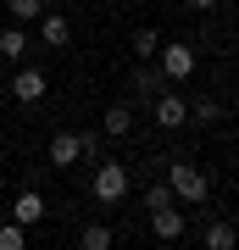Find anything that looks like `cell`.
<instances>
[{"label":"cell","instance_id":"cell-1","mask_svg":"<svg viewBox=\"0 0 239 250\" xmlns=\"http://www.w3.org/2000/svg\"><path fill=\"white\" fill-rule=\"evenodd\" d=\"M167 189H173V200H184V206H200L206 195H212V184H206V172L195 167V161H173L167 167Z\"/></svg>","mask_w":239,"mask_h":250},{"label":"cell","instance_id":"cell-2","mask_svg":"<svg viewBox=\"0 0 239 250\" xmlns=\"http://www.w3.org/2000/svg\"><path fill=\"white\" fill-rule=\"evenodd\" d=\"M89 195H95L100 206H117L128 195V167H123V161H100V167L89 172Z\"/></svg>","mask_w":239,"mask_h":250},{"label":"cell","instance_id":"cell-3","mask_svg":"<svg viewBox=\"0 0 239 250\" xmlns=\"http://www.w3.org/2000/svg\"><path fill=\"white\" fill-rule=\"evenodd\" d=\"M156 67H161V78H167V83H184L189 72H195V45H184V39L161 45V50H156Z\"/></svg>","mask_w":239,"mask_h":250},{"label":"cell","instance_id":"cell-4","mask_svg":"<svg viewBox=\"0 0 239 250\" xmlns=\"http://www.w3.org/2000/svg\"><path fill=\"white\" fill-rule=\"evenodd\" d=\"M6 217H11L17 228H39V223H44V195H39V189H22V195L6 206Z\"/></svg>","mask_w":239,"mask_h":250},{"label":"cell","instance_id":"cell-5","mask_svg":"<svg viewBox=\"0 0 239 250\" xmlns=\"http://www.w3.org/2000/svg\"><path fill=\"white\" fill-rule=\"evenodd\" d=\"M189 123V100L178 89H161L156 95V128H184Z\"/></svg>","mask_w":239,"mask_h":250},{"label":"cell","instance_id":"cell-6","mask_svg":"<svg viewBox=\"0 0 239 250\" xmlns=\"http://www.w3.org/2000/svg\"><path fill=\"white\" fill-rule=\"evenodd\" d=\"M44 89H50V83H44V72H39V67H17V78H11V95H17L22 106L44 100Z\"/></svg>","mask_w":239,"mask_h":250},{"label":"cell","instance_id":"cell-7","mask_svg":"<svg viewBox=\"0 0 239 250\" xmlns=\"http://www.w3.org/2000/svg\"><path fill=\"white\" fill-rule=\"evenodd\" d=\"M161 89H167V78H161V67H133V100H156Z\"/></svg>","mask_w":239,"mask_h":250},{"label":"cell","instance_id":"cell-8","mask_svg":"<svg viewBox=\"0 0 239 250\" xmlns=\"http://www.w3.org/2000/svg\"><path fill=\"white\" fill-rule=\"evenodd\" d=\"M184 223H189V217H178V206L151 211V233H156V239H184Z\"/></svg>","mask_w":239,"mask_h":250},{"label":"cell","instance_id":"cell-9","mask_svg":"<svg viewBox=\"0 0 239 250\" xmlns=\"http://www.w3.org/2000/svg\"><path fill=\"white\" fill-rule=\"evenodd\" d=\"M100 134H111V139L133 134V106H128V100H117V106H106V117H100Z\"/></svg>","mask_w":239,"mask_h":250},{"label":"cell","instance_id":"cell-10","mask_svg":"<svg viewBox=\"0 0 239 250\" xmlns=\"http://www.w3.org/2000/svg\"><path fill=\"white\" fill-rule=\"evenodd\" d=\"M39 39H44L50 50L67 45V17H62V11H44V17H39Z\"/></svg>","mask_w":239,"mask_h":250},{"label":"cell","instance_id":"cell-11","mask_svg":"<svg viewBox=\"0 0 239 250\" xmlns=\"http://www.w3.org/2000/svg\"><path fill=\"white\" fill-rule=\"evenodd\" d=\"M72 161H84L78 156V134H56L50 139V167H72Z\"/></svg>","mask_w":239,"mask_h":250},{"label":"cell","instance_id":"cell-12","mask_svg":"<svg viewBox=\"0 0 239 250\" xmlns=\"http://www.w3.org/2000/svg\"><path fill=\"white\" fill-rule=\"evenodd\" d=\"M234 245H239L234 223H222V217H217V223H206V245H200V250H234Z\"/></svg>","mask_w":239,"mask_h":250},{"label":"cell","instance_id":"cell-13","mask_svg":"<svg viewBox=\"0 0 239 250\" xmlns=\"http://www.w3.org/2000/svg\"><path fill=\"white\" fill-rule=\"evenodd\" d=\"M161 45H167V39H161L156 28H133V56H139V62H156Z\"/></svg>","mask_w":239,"mask_h":250},{"label":"cell","instance_id":"cell-14","mask_svg":"<svg viewBox=\"0 0 239 250\" xmlns=\"http://www.w3.org/2000/svg\"><path fill=\"white\" fill-rule=\"evenodd\" d=\"M0 56H6V62H22L28 56V34L22 28H0Z\"/></svg>","mask_w":239,"mask_h":250},{"label":"cell","instance_id":"cell-15","mask_svg":"<svg viewBox=\"0 0 239 250\" xmlns=\"http://www.w3.org/2000/svg\"><path fill=\"white\" fill-rule=\"evenodd\" d=\"M78 156L89 167H100V161H106V134H78Z\"/></svg>","mask_w":239,"mask_h":250},{"label":"cell","instance_id":"cell-16","mask_svg":"<svg viewBox=\"0 0 239 250\" xmlns=\"http://www.w3.org/2000/svg\"><path fill=\"white\" fill-rule=\"evenodd\" d=\"M217 117H222V106H217L212 95H200V100H189V123H206V128H212Z\"/></svg>","mask_w":239,"mask_h":250},{"label":"cell","instance_id":"cell-17","mask_svg":"<svg viewBox=\"0 0 239 250\" xmlns=\"http://www.w3.org/2000/svg\"><path fill=\"white\" fill-rule=\"evenodd\" d=\"M0 250H28V228H17L6 217V223H0Z\"/></svg>","mask_w":239,"mask_h":250},{"label":"cell","instance_id":"cell-18","mask_svg":"<svg viewBox=\"0 0 239 250\" xmlns=\"http://www.w3.org/2000/svg\"><path fill=\"white\" fill-rule=\"evenodd\" d=\"M78 245H84V250H111V228H106V223H89Z\"/></svg>","mask_w":239,"mask_h":250},{"label":"cell","instance_id":"cell-19","mask_svg":"<svg viewBox=\"0 0 239 250\" xmlns=\"http://www.w3.org/2000/svg\"><path fill=\"white\" fill-rule=\"evenodd\" d=\"M161 206H178V200H173V189H167V178L145 189V211H161Z\"/></svg>","mask_w":239,"mask_h":250},{"label":"cell","instance_id":"cell-20","mask_svg":"<svg viewBox=\"0 0 239 250\" xmlns=\"http://www.w3.org/2000/svg\"><path fill=\"white\" fill-rule=\"evenodd\" d=\"M11 6V17L17 22H28V17H44V0H6Z\"/></svg>","mask_w":239,"mask_h":250},{"label":"cell","instance_id":"cell-21","mask_svg":"<svg viewBox=\"0 0 239 250\" xmlns=\"http://www.w3.org/2000/svg\"><path fill=\"white\" fill-rule=\"evenodd\" d=\"M189 6H195V11H217L222 0H189Z\"/></svg>","mask_w":239,"mask_h":250},{"label":"cell","instance_id":"cell-22","mask_svg":"<svg viewBox=\"0 0 239 250\" xmlns=\"http://www.w3.org/2000/svg\"><path fill=\"white\" fill-rule=\"evenodd\" d=\"M0 223H6V206H0Z\"/></svg>","mask_w":239,"mask_h":250},{"label":"cell","instance_id":"cell-23","mask_svg":"<svg viewBox=\"0 0 239 250\" xmlns=\"http://www.w3.org/2000/svg\"><path fill=\"white\" fill-rule=\"evenodd\" d=\"M178 250H189V245H178Z\"/></svg>","mask_w":239,"mask_h":250},{"label":"cell","instance_id":"cell-24","mask_svg":"<svg viewBox=\"0 0 239 250\" xmlns=\"http://www.w3.org/2000/svg\"><path fill=\"white\" fill-rule=\"evenodd\" d=\"M234 39H239V34H234Z\"/></svg>","mask_w":239,"mask_h":250}]
</instances>
